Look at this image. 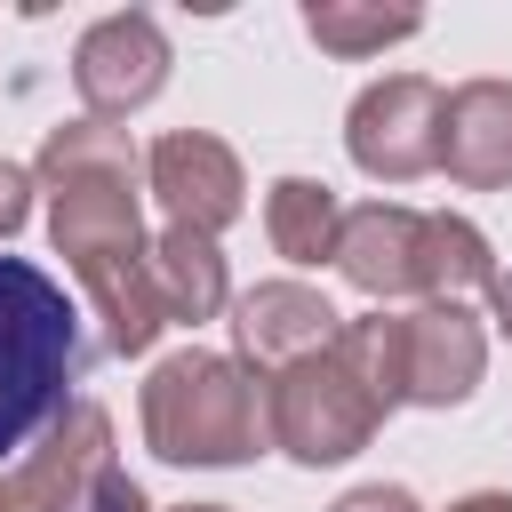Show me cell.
Returning <instances> with one entry per match:
<instances>
[{"mask_svg":"<svg viewBox=\"0 0 512 512\" xmlns=\"http://www.w3.org/2000/svg\"><path fill=\"white\" fill-rule=\"evenodd\" d=\"M144 448L160 464H248L272 448L264 432V384L232 360V352H168L152 376H144Z\"/></svg>","mask_w":512,"mask_h":512,"instance_id":"cell-2","label":"cell"},{"mask_svg":"<svg viewBox=\"0 0 512 512\" xmlns=\"http://www.w3.org/2000/svg\"><path fill=\"white\" fill-rule=\"evenodd\" d=\"M176 512H232V504H176Z\"/></svg>","mask_w":512,"mask_h":512,"instance_id":"cell-22","label":"cell"},{"mask_svg":"<svg viewBox=\"0 0 512 512\" xmlns=\"http://www.w3.org/2000/svg\"><path fill=\"white\" fill-rule=\"evenodd\" d=\"M144 184L160 192V208H168V224H184V232H224L240 208H248V176H240V152L224 144V136H208V128H176V136H160L152 152H144Z\"/></svg>","mask_w":512,"mask_h":512,"instance_id":"cell-8","label":"cell"},{"mask_svg":"<svg viewBox=\"0 0 512 512\" xmlns=\"http://www.w3.org/2000/svg\"><path fill=\"white\" fill-rule=\"evenodd\" d=\"M328 512H424V504H416L400 480H368V488H344Z\"/></svg>","mask_w":512,"mask_h":512,"instance_id":"cell-18","label":"cell"},{"mask_svg":"<svg viewBox=\"0 0 512 512\" xmlns=\"http://www.w3.org/2000/svg\"><path fill=\"white\" fill-rule=\"evenodd\" d=\"M344 152L376 184H416L440 168V88L424 72L368 80L344 112Z\"/></svg>","mask_w":512,"mask_h":512,"instance_id":"cell-6","label":"cell"},{"mask_svg":"<svg viewBox=\"0 0 512 512\" xmlns=\"http://www.w3.org/2000/svg\"><path fill=\"white\" fill-rule=\"evenodd\" d=\"M136 144L128 128L104 120H64L40 136L32 184L48 192V240L56 256L96 280V272H128L144 264V216H136Z\"/></svg>","mask_w":512,"mask_h":512,"instance_id":"cell-1","label":"cell"},{"mask_svg":"<svg viewBox=\"0 0 512 512\" xmlns=\"http://www.w3.org/2000/svg\"><path fill=\"white\" fill-rule=\"evenodd\" d=\"M440 168L464 192L512 184V80H464L440 96Z\"/></svg>","mask_w":512,"mask_h":512,"instance_id":"cell-11","label":"cell"},{"mask_svg":"<svg viewBox=\"0 0 512 512\" xmlns=\"http://www.w3.org/2000/svg\"><path fill=\"white\" fill-rule=\"evenodd\" d=\"M144 272H152V296H160L168 320H216L224 296H232L216 240L208 232H184V224H168L160 240H144Z\"/></svg>","mask_w":512,"mask_h":512,"instance_id":"cell-13","label":"cell"},{"mask_svg":"<svg viewBox=\"0 0 512 512\" xmlns=\"http://www.w3.org/2000/svg\"><path fill=\"white\" fill-rule=\"evenodd\" d=\"M304 32L328 48V56H384L392 40H416L424 16L416 8H352V0H312L304 8Z\"/></svg>","mask_w":512,"mask_h":512,"instance_id":"cell-16","label":"cell"},{"mask_svg":"<svg viewBox=\"0 0 512 512\" xmlns=\"http://www.w3.org/2000/svg\"><path fill=\"white\" fill-rule=\"evenodd\" d=\"M488 312H496V328L512 336V272H496V280H488Z\"/></svg>","mask_w":512,"mask_h":512,"instance_id":"cell-20","label":"cell"},{"mask_svg":"<svg viewBox=\"0 0 512 512\" xmlns=\"http://www.w3.org/2000/svg\"><path fill=\"white\" fill-rule=\"evenodd\" d=\"M0 512H24V504H16V488H8V480H0Z\"/></svg>","mask_w":512,"mask_h":512,"instance_id":"cell-21","label":"cell"},{"mask_svg":"<svg viewBox=\"0 0 512 512\" xmlns=\"http://www.w3.org/2000/svg\"><path fill=\"white\" fill-rule=\"evenodd\" d=\"M24 216H32V168L0 160V240H16V232H24Z\"/></svg>","mask_w":512,"mask_h":512,"instance_id":"cell-17","label":"cell"},{"mask_svg":"<svg viewBox=\"0 0 512 512\" xmlns=\"http://www.w3.org/2000/svg\"><path fill=\"white\" fill-rule=\"evenodd\" d=\"M376 424H384V400H376L368 376L352 368L344 336L264 384V432H272V448L296 456V464H312V472L360 456V448L376 440Z\"/></svg>","mask_w":512,"mask_h":512,"instance_id":"cell-4","label":"cell"},{"mask_svg":"<svg viewBox=\"0 0 512 512\" xmlns=\"http://www.w3.org/2000/svg\"><path fill=\"white\" fill-rule=\"evenodd\" d=\"M496 280V248L472 216H424V256H416V296L424 304H464L472 288Z\"/></svg>","mask_w":512,"mask_h":512,"instance_id":"cell-15","label":"cell"},{"mask_svg":"<svg viewBox=\"0 0 512 512\" xmlns=\"http://www.w3.org/2000/svg\"><path fill=\"white\" fill-rule=\"evenodd\" d=\"M488 368V336L464 304H416L400 312V384L408 408H464L480 392Z\"/></svg>","mask_w":512,"mask_h":512,"instance_id":"cell-10","label":"cell"},{"mask_svg":"<svg viewBox=\"0 0 512 512\" xmlns=\"http://www.w3.org/2000/svg\"><path fill=\"white\" fill-rule=\"evenodd\" d=\"M344 336V312L320 296V288H304V280H256L240 304H232V360L256 376V384H272L280 368H296V360H312V352H328Z\"/></svg>","mask_w":512,"mask_h":512,"instance_id":"cell-9","label":"cell"},{"mask_svg":"<svg viewBox=\"0 0 512 512\" xmlns=\"http://www.w3.org/2000/svg\"><path fill=\"white\" fill-rule=\"evenodd\" d=\"M416 256H424V216H416V208H400V200L344 208V232H336V272H344L368 304L416 296Z\"/></svg>","mask_w":512,"mask_h":512,"instance_id":"cell-12","label":"cell"},{"mask_svg":"<svg viewBox=\"0 0 512 512\" xmlns=\"http://www.w3.org/2000/svg\"><path fill=\"white\" fill-rule=\"evenodd\" d=\"M448 512H512V488H472V496H456Z\"/></svg>","mask_w":512,"mask_h":512,"instance_id":"cell-19","label":"cell"},{"mask_svg":"<svg viewBox=\"0 0 512 512\" xmlns=\"http://www.w3.org/2000/svg\"><path fill=\"white\" fill-rule=\"evenodd\" d=\"M80 376V312L64 280L24 256H0V448H24L64 416V384Z\"/></svg>","mask_w":512,"mask_h":512,"instance_id":"cell-3","label":"cell"},{"mask_svg":"<svg viewBox=\"0 0 512 512\" xmlns=\"http://www.w3.org/2000/svg\"><path fill=\"white\" fill-rule=\"evenodd\" d=\"M264 232L288 264H336V232H344V200L320 176H280L264 192Z\"/></svg>","mask_w":512,"mask_h":512,"instance_id":"cell-14","label":"cell"},{"mask_svg":"<svg viewBox=\"0 0 512 512\" xmlns=\"http://www.w3.org/2000/svg\"><path fill=\"white\" fill-rule=\"evenodd\" d=\"M8 488L24 512H152L144 488L120 472L112 416L96 400H64V416L40 432V448L24 456V472Z\"/></svg>","mask_w":512,"mask_h":512,"instance_id":"cell-5","label":"cell"},{"mask_svg":"<svg viewBox=\"0 0 512 512\" xmlns=\"http://www.w3.org/2000/svg\"><path fill=\"white\" fill-rule=\"evenodd\" d=\"M168 32H160V16H144V8H120V16H96L88 32H80V48H72V88H80V104H88V120H128V112H144L160 88H168Z\"/></svg>","mask_w":512,"mask_h":512,"instance_id":"cell-7","label":"cell"}]
</instances>
